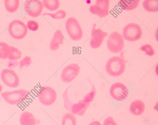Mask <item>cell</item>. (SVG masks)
<instances>
[{
	"label": "cell",
	"mask_w": 158,
	"mask_h": 125,
	"mask_svg": "<svg viewBox=\"0 0 158 125\" xmlns=\"http://www.w3.org/2000/svg\"><path fill=\"white\" fill-rule=\"evenodd\" d=\"M12 61L10 62L9 64V67L11 68H14V67H15L17 66H18V63L17 61Z\"/></svg>",
	"instance_id": "obj_30"
},
{
	"label": "cell",
	"mask_w": 158,
	"mask_h": 125,
	"mask_svg": "<svg viewBox=\"0 0 158 125\" xmlns=\"http://www.w3.org/2000/svg\"><path fill=\"white\" fill-rule=\"evenodd\" d=\"M139 0H122L118 4L123 10L131 11L135 9L138 6Z\"/></svg>",
	"instance_id": "obj_18"
},
{
	"label": "cell",
	"mask_w": 158,
	"mask_h": 125,
	"mask_svg": "<svg viewBox=\"0 0 158 125\" xmlns=\"http://www.w3.org/2000/svg\"><path fill=\"white\" fill-rule=\"evenodd\" d=\"M142 34L141 28L136 24H128L123 29V37L128 41H134L139 40L141 37Z\"/></svg>",
	"instance_id": "obj_8"
},
{
	"label": "cell",
	"mask_w": 158,
	"mask_h": 125,
	"mask_svg": "<svg viewBox=\"0 0 158 125\" xmlns=\"http://www.w3.org/2000/svg\"><path fill=\"white\" fill-rule=\"evenodd\" d=\"M140 50L145 52L146 54L149 56H152L155 54L154 49L150 45L147 44L141 46Z\"/></svg>",
	"instance_id": "obj_26"
},
{
	"label": "cell",
	"mask_w": 158,
	"mask_h": 125,
	"mask_svg": "<svg viewBox=\"0 0 158 125\" xmlns=\"http://www.w3.org/2000/svg\"><path fill=\"white\" fill-rule=\"evenodd\" d=\"M32 62L31 57L26 56L20 61L19 67L20 69L24 67H28L30 66Z\"/></svg>",
	"instance_id": "obj_27"
},
{
	"label": "cell",
	"mask_w": 158,
	"mask_h": 125,
	"mask_svg": "<svg viewBox=\"0 0 158 125\" xmlns=\"http://www.w3.org/2000/svg\"><path fill=\"white\" fill-rule=\"evenodd\" d=\"M108 50L110 52L117 53L121 52L124 46V41L123 36L117 32L111 33L107 41Z\"/></svg>",
	"instance_id": "obj_6"
},
{
	"label": "cell",
	"mask_w": 158,
	"mask_h": 125,
	"mask_svg": "<svg viewBox=\"0 0 158 125\" xmlns=\"http://www.w3.org/2000/svg\"><path fill=\"white\" fill-rule=\"evenodd\" d=\"M71 85L64 91L62 95L64 99V107L67 110L73 114L79 116H83L89 104L77 102L73 103L69 99L68 96V91Z\"/></svg>",
	"instance_id": "obj_2"
},
{
	"label": "cell",
	"mask_w": 158,
	"mask_h": 125,
	"mask_svg": "<svg viewBox=\"0 0 158 125\" xmlns=\"http://www.w3.org/2000/svg\"><path fill=\"white\" fill-rule=\"evenodd\" d=\"M42 3L44 7L51 11L57 10L60 6V2L58 0H44Z\"/></svg>",
	"instance_id": "obj_23"
},
{
	"label": "cell",
	"mask_w": 158,
	"mask_h": 125,
	"mask_svg": "<svg viewBox=\"0 0 158 125\" xmlns=\"http://www.w3.org/2000/svg\"><path fill=\"white\" fill-rule=\"evenodd\" d=\"M41 1L39 0H26L23 8L27 14L32 17H36L40 15L44 8Z\"/></svg>",
	"instance_id": "obj_11"
},
{
	"label": "cell",
	"mask_w": 158,
	"mask_h": 125,
	"mask_svg": "<svg viewBox=\"0 0 158 125\" xmlns=\"http://www.w3.org/2000/svg\"><path fill=\"white\" fill-rule=\"evenodd\" d=\"M61 125H77V119L72 113H66L62 119Z\"/></svg>",
	"instance_id": "obj_21"
},
{
	"label": "cell",
	"mask_w": 158,
	"mask_h": 125,
	"mask_svg": "<svg viewBox=\"0 0 158 125\" xmlns=\"http://www.w3.org/2000/svg\"><path fill=\"white\" fill-rule=\"evenodd\" d=\"M64 40V37L60 29L56 31L50 43L49 48L51 50L55 51L58 50L60 45L63 44Z\"/></svg>",
	"instance_id": "obj_15"
},
{
	"label": "cell",
	"mask_w": 158,
	"mask_h": 125,
	"mask_svg": "<svg viewBox=\"0 0 158 125\" xmlns=\"http://www.w3.org/2000/svg\"><path fill=\"white\" fill-rule=\"evenodd\" d=\"M8 31L10 35L16 39L24 38L27 32V28L25 24L21 21L15 20L10 24Z\"/></svg>",
	"instance_id": "obj_7"
},
{
	"label": "cell",
	"mask_w": 158,
	"mask_h": 125,
	"mask_svg": "<svg viewBox=\"0 0 158 125\" xmlns=\"http://www.w3.org/2000/svg\"><path fill=\"white\" fill-rule=\"evenodd\" d=\"M57 95L56 90L52 87L44 86L41 87L38 92L40 101L45 106H50L56 101Z\"/></svg>",
	"instance_id": "obj_4"
},
{
	"label": "cell",
	"mask_w": 158,
	"mask_h": 125,
	"mask_svg": "<svg viewBox=\"0 0 158 125\" xmlns=\"http://www.w3.org/2000/svg\"><path fill=\"white\" fill-rule=\"evenodd\" d=\"M2 86L1 85H0V93L2 91ZM0 99H1V98L0 97Z\"/></svg>",
	"instance_id": "obj_32"
},
{
	"label": "cell",
	"mask_w": 158,
	"mask_h": 125,
	"mask_svg": "<svg viewBox=\"0 0 158 125\" xmlns=\"http://www.w3.org/2000/svg\"><path fill=\"white\" fill-rule=\"evenodd\" d=\"M65 27L69 36L72 40L78 41L81 39L83 35V31L76 18L70 17L68 19Z\"/></svg>",
	"instance_id": "obj_5"
},
{
	"label": "cell",
	"mask_w": 158,
	"mask_h": 125,
	"mask_svg": "<svg viewBox=\"0 0 158 125\" xmlns=\"http://www.w3.org/2000/svg\"><path fill=\"white\" fill-rule=\"evenodd\" d=\"M96 24H93L91 32V38L89 44L91 48L96 49L99 48L102 44L104 38L107 36L108 33L102 29L95 28Z\"/></svg>",
	"instance_id": "obj_14"
},
{
	"label": "cell",
	"mask_w": 158,
	"mask_h": 125,
	"mask_svg": "<svg viewBox=\"0 0 158 125\" xmlns=\"http://www.w3.org/2000/svg\"><path fill=\"white\" fill-rule=\"evenodd\" d=\"M1 77L3 83L10 88H16L19 86V78L12 70L8 68L3 69L1 73Z\"/></svg>",
	"instance_id": "obj_10"
},
{
	"label": "cell",
	"mask_w": 158,
	"mask_h": 125,
	"mask_svg": "<svg viewBox=\"0 0 158 125\" xmlns=\"http://www.w3.org/2000/svg\"><path fill=\"white\" fill-rule=\"evenodd\" d=\"M88 125H102L101 123L98 121H93Z\"/></svg>",
	"instance_id": "obj_31"
},
{
	"label": "cell",
	"mask_w": 158,
	"mask_h": 125,
	"mask_svg": "<svg viewBox=\"0 0 158 125\" xmlns=\"http://www.w3.org/2000/svg\"><path fill=\"white\" fill-rule=\"evenodd\" d=\"M11 49L7 43L0 42V58L6 59L10 55Z\"/></svg>",
	"instance_id": "obj_22"
},
{
	"label": "cell",
	"mask_w": 158,
	"mask_h": 125,
	"mask_svg": "<svg viewBox=\"0 0 158 125\" xmlns=\"http://www.w3.org/2000/svg\"><path fill=\"white\" fill-rule=\"evenodd\" d=\"M29 92L27 90L20 89L12 91H6L2 93V97L8 104L14 105L26 100Z\"/></svg>",
	"instance_id": "obj_3"
},
{
	"label": "cell",
	"mask_w": 158,
	"mask_h": 125,
	"mask_svg": "<svg viewBox=\"0 0 158 125\" xmlns=\"http://www.w3.org/2000/svg\"><path fill=\"white\" fill-rule=\"evenodd\" d=\"M110 93L111 97L115 100L122 101L127 98L129 91L125 85L120 82H116L111 86Z\"/></svg>",
	"instance_id": "obj_12"
},
{
	"label": "cell",
	"mask_w": 158,
	"mask_h": 125,
	"mask_svg": "<svg viewBox=\"0 0 158 125\" xmlns=\"http://www.w3.org/2000/svg\"><path fill=\"white\" fill-rule=\"evenodd\" d=\"M11 53L8 59L10 61L19 59L22 55V52L18 49L13 46H10Z\"/></svg>",
	"instance_id": "obj_24"
},
{
	"label": "cell",
	"mask_w": 158,
	"mask_h": 125,
	"mask_svg": "<svg viewBox=\"0 0 158 125\" xmlns=\"http://www.w3.org/2000/svg\"><path fill=\"white\" fill-rule=\"evenodd\" d=\"M80 69V67L77 63H71L67 66L61 72V81L65 83L71 82L78 75Z\"/></svg>",
	"instance_id": "obj_9"
},
{
	"label": "cell",
	"mask_w": 158,
	"mask_h": 125,
	"mask_svg": "<svg viewBox=\"0 0 158 125\" xmlns=\"http://www.w3.org/2000/svg\"><path fill=\"white\" fill-rule=\"evenodd\" d=\"M19 0H5L4 5L7 11L12 13L15 12L19 7Z\"/></svg>",
	"instance_id": "obj_20"
},
{
	"label": "cell",
	"mask_w": 158,
	"mask_h": 125,
	"mask_svg": "<svg viewBox=\"0 0 158 125\" xmlns=\"http://www.w3.org/2000/svg\"><path fill=\"white\" fill-rule=\"evenodd\" d=\"M143 6L147 11L157 12L158 11V0H145L143 2Z\"/></svg>",
	"instance_id": "obj_19"
},
{
	"label": "cell",
	"mask_w": 158,
	"mask_h": 125,
	"mask_svg": "<svg viewBox=\"0 0 158 125\" xmlns=\"http://www.w3.org/2000/svg\"><path fill=\"white\" fill-rule=\"evenodd\" d=\"M42 15H48L55 19H61L64 18L66 17V14L64 11L60 10L54 14L44 13H43Z\"/></svg>",
	"instance_id": "obj_25"
},
{
	"label": "cell",
	"mask_w": 158,
	"mask_h": 125,
	"mask_svg": "<svg viewBox=\"0 0 158 125\" xmlns=\"http://www.w3.org/2000/svg\"><path fill=\"white\" fill-rule=\"evenodd\" d=\"M145 109V105L144 103L140 100H136L131 103L129 111L134 115H139L144 112Z\"/></svg>",
	"instance_id": "obj_16"
},
{
	"label": "cell",
	"mask_w": 158,
	"mask_h": 125,
	"mask_svg": "<svg viewBox=\"0 0 158 125\" xmlns=\"http://www.w3.org/2000/svg\"><path fill=\"white\" fill-rule=\"evenodd\" d=\"M109 0H97L95 5L90 6L89 10L93 14L100 17H105L109 14Z\"/></svg>",
	"instance_id": "obj_13"
},
{
	"label": "cell",
	"mask_w": 158,
	"mask_h": 125,
	"mask_svg": "<svg viewBox=\"0 0 158 125\" xmlns=\"http://www.w3.org/2000/svg\"><path fill=\"white\" fill-rule=\"evenodd\" d=\"M37 121L33 114L27 111L23 112L19 118V122L21 125H35Z\"/></svg>",
	"instance_id": "obj_17"
},
{
	"label": "cell",
	"mask_w": 158,
	"mask_h": 125,
	"mask_svg": "<svg viewBox=\"0 0 158 125\" xmlns=\"http://www.w3.org/2000/svg\"><path fill=\"white\" fill-rule=\"evenodd\" d=\"M103 125H118V124L112 117L109 116L105 119Z\"/></svg>",
	"instance_id": "obj_29"
},
{
	"label": "cell",
	"mask_w": 158,
	"mask_h": 125,
	"mask_svg": "<svg viewBox=\"0 0 158 125\" xmlns=\"http://www.w3.org/2000/svg\"><path fill=\"white\" fill-rule=\"evenodd\" d=\"M126 68L125 61L121 57L115 56L109 59L105 66V70L110 75L118 77L122 75Z\"/></svg>",
	"instance_id": "obj_1"
},
{
	"label": "cell",
	"mask_w": 158,
	"mask_h": 125,
	"mask_svg": "<svg viewBox=\"0 0 158 125\" xmlns=\"http://www.w3.org/2000/svg\"><path fill=\"white\" fill-rule=\"evenodd\" d=\"M27 28L29 30L31 31H35L38 29L39 24L36 21L29 20L27 22Z\"/></svg>",
	"instance_id": "obj_28"
}]
</instances>
